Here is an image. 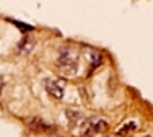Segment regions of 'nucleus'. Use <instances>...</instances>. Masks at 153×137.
I'll return each instance as SVG.
<instances>
[{"label":"nucleus","mask_w":153,"mask_h":137,"mask_svg":"<svg viewBox=\"0 0 153 137\" xmlns=\"http://www.w3.org/2000/svg\"><path fill=\"white\" fill-rule=\"evenodd\" d=\"M108 127V122L101 118H91L86 124V129H85V136L86 134H96V132H101Z\"/></svg>","instance_id":"obj_3"},{"label":"nucleus","mask_w":153,"mask_h":137,"mask_svg":"<svg viewBox=\"0 0 153 137\" xmlns=\"http://www.w3.org/2000/svg\"><path fill=\"white\" fill-rule=\"evenodd\" d=\"M46 90L51 96L60 100L65 93V82L59 78H47L46 80Z\"/></svg>","instance_id":"obj_2"},{"label":"nucleus","mask_w":153,"mask_h":137,"mask_svg":"<svg viewBox=\"0 0 153 137\" xmlns=\"http://www.w3.org/2000/svg\"><path fill=\"white\" fill-rule=\"evenodd\" d=\"M28 127H30L31 131H34V132H49V131H52V127H51L49 124L42 122L41 119H38V118H34V119H31L30 122H28Z\"/></svg>","instance_id":"obj_4"},{"label":"nucleus","mask_w":153,"mask_h":137,"mask_svg":"<svg viewBox=\"0 0 153 137\" xmlns=\"http://www.w3.org/2000/svg\"><path fill=\"white\" fill-rule=\"evenodd\" d=\"M103 64V56L100 52H91V62H90V72L94 70L96 67H100Z\"/></svg>","instance_id":"obj_5"},{"label":"nucleus","mask_w":153,"mask_h":137,"mask_svg":"<svg viewBox=\"0 0 153 137\" xmlns=\"http://www.w3.org/2000/svg\"><path fill=\"white\" fill-rule=\"evenodd\" d=\"M83 137H93L91 134H86V136H83Z\"/></svg>","instance_id":"obj_8"},{"label":"nucleus","mask_w":153,"mask_h":137,"mask_svg":"<svg viewBox=\"0 0 153 137\" xmlns=\"http://www.w3.org/2000/svg\"><path fill=\"white\" fill-rule=\"evenodd\" d=\"M2 86H3V82L0 80V92H2Z\"/></svg>","instance_id":"obj_7"},{"label":"nucleus","mask_w":153,"mask_h":137,"mask_svg":"<svg viewBox=\"0 0 153 137\" xmlns=\"http://www.w3.org/2000/svg\"><path fill=\"white\" fill-rule=\"evenodd\" d=\"M137 129V124L135 122H127V124H124L121 129H119L117 132H116V134L117 136H127L129 134V132H134Z\"/></svg>","instance_id":"obj_6"},{"label":"nucleus","mask_w":153,"mask_h":137,"mask_svg":"<svg viewBox=\"0 0 153 137\" xmlns=\"http://www.w3.org/2000/svg\"><path fill=\"white\" fill-rule=\"evenodd\" d=\"M56 64L64 75H75L78 70V52L70 46H65L59 51Z\"/></svg>","instance_id":"obj_1"}]
</instances>
